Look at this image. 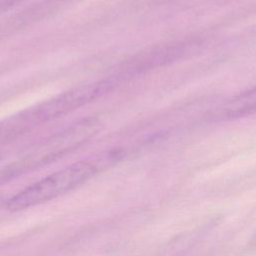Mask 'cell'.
<instances>
[{"instance_id": "obj_3", "label": "cell", "mask_w": 256, "mask_h": 256, "mask_svg": "<svg viewBox=\"0 0 256 256\" xmlns=\"http://www.w3.org/2000/svg\"><path fill=\"white\" fill-rule=\"evenodd\" d=\"M255 109V91H249L238 97L233 101L228 108H226V113L229 117L232 116H242L253 112Z\"/></svg>"}, {"instance_id": "obj_2", "label": "cell", "mask_w": 256, "mask_h": 256, "mask_svg": "<svg viewBox=\"0 0 256 256\" xmlns=\"http://www.w3.org/2000/svg\"><path fill=\"white\" fill-rule=\"evenodd\" d=\"M116 85V79H103L75 86L25 112L23 119L41 123L68 114L107 94Z\"/></svg>"}, {"instance_id": "obj_1", "label": "cell", "mask_w": 256, "mask_h": 256, "mask_svg": "<svg viewBox=\"0 0 256 256\" xmlns=\"http://www.w3.org/2000/svg\"><path fill=\"white\" fill-rule=\"evenodd\" d=\"M122 157V150H113L71 164L12 196L7 201L6 208L16 212L53 200L82 185L102 170L121 160Z\"/></svg>"}, {"instance_id": "obj_4", "label": "cell", "mask_w": 256, "mask_h": 256, "mask_svg": "<svg viewBox=\"0 0 256 256\" xmlns=\"http://www.w3.org/2000/svg\"><path fill=\"white\" fill-rule=\"evenodd\" d=\"M21 0H0V12L3 10H6L7 8H9L10 6H12L13 4Z\"/></svg>"}]
</instances>
